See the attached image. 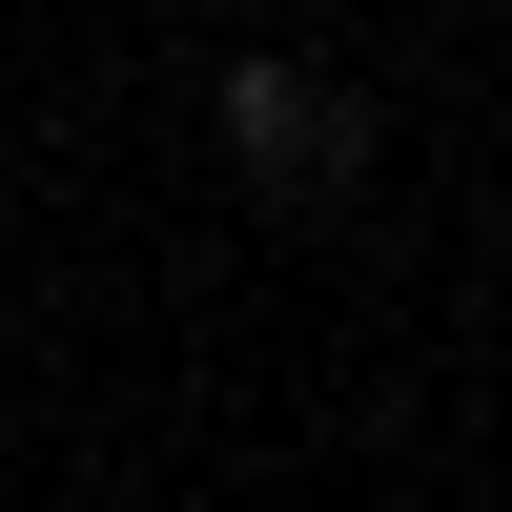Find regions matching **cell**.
Here are the masks:
<instances>
[{
	"instance_id": "cell-1",
	"label": "cell",
	"mask_w": 512,
	"mask_h": 512,
	"mask_svg": "<svg viewBox=\"0 0 512 512\" xmlns=\"http://www.w3.org/2000/svg\"><path fill=\"white\" fill-rule=\"evenodd\" d=\"M226 164H246L267 205H349V185H369V103H349L328 62H226Z\"/></svg>"
}]
</instances>
